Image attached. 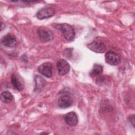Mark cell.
I'll return each mask as SVG.
<instances>
[{
    "label": "cell",
    "instance_id": "obj_1",
    "mask_svg": "<svg viewBox=\"0 0 135 135\" xmlns=\"http://www.w3.org/2000/svg\"><path fill=\"white\" fill-rule=\"evenodd\" d=\"M55 27L61 31L63 37L68 41H73L75 36L74 28L67 23H61L55 24Z\"/></svg>",
    "mask_w": 135,
    "mask_h": 135
},
{
    "label": "cell",
    "instance_id": "obj_2",
    "mask_svg": "<svg viewBox=\"0 0 135 135\" xmlns=\"http://www.w3.org/2000/svg\"><path fill=\"white\" fill-rule=\"evenodd\" d=\"M37 33L39 39L42 42H49L54 38V33L47 27H40L37 30Z\"/></svg>",
    "mask_w": 135,
    "mask_h": 135
},
{
    "label": "cell",
    "instance_id": "obj_3",
    "mask_svg": "<svg viewBox=\"0 0 135 135\" xmlns=\"http://www.w3.org/2000/svg\"><path fill=\"white\" fill-rule=\"evenodd\" d=\"M89 49L98 53H103L106 50L104 43L100 40H95L87 45Z\"/></svg>",
    "mask_w": 135,
    "mask_h": 135
},
{
    "label": "cell",
    "instance_id": "obj_4",
    "mask_svg": "<svg viewBox=\"0 0 135 135\" xmlns=\"http://www.w3.org/2000/svg\"><path fill=\"white\" fill-rule=\"evenodd\" d=\"M121 60L120 55L112 51H108L105 55V61L107 63L111 65H118Z\"/></svg>",
    "mask_w": 135,
    "mask_h": 135
},
{
    "label": "cell",
    "instance_id": "obj_5",
    "mask_svg": "<svg viewBox=\"0 0 135 135\" xmlns=\"http://www.w3.org/2000/svg\"><path fill=\"white\" fill-rule=\"evenodd\" d=\"M55 10L50 7H46L40 9L36 13V17L39 20L50 18L55 14Z\"/></svg>",
    "mask_w": 135,
    "mask_h": 135
},
{
    "label": "cell",
    "instance_id": "obj_6",
    "mask_svg": "<svg viewBox=\"0 0 135 135\" xmlns=\"http://www.w3.org/2000/svg\"><path fill=\"white\" fill-rule=\"evenodd\" d=\"M38 71L42 75L47 78H50L53 73L52 64L50 62L43 63L38 66Z\"/></svg>",
    "mask_w": 135,
    "mask_h": 135
},
{
    "label": "cell",
    "instance_id": "obj_7",
    "mask_svg": "<svg viewBox=\"0 0 135 135\" xmlns=\"http://www.w3.org/2000/svg\"><path fill=\"white\" fill-rule=\"evenodd\" d=\"M56 67L58 73L60 75L67 74L70 70V66L69 63L64 59H60L57 62Z\"/></svg>",
    "mask_w": 135,
    "mask_h": 135
},
{
    "label": "cell",
    "instance_id": "obj_8",
    "mask_svg": "<svg viewBox=\"0 0 135 135\" xmlns=\"http://www.w3.org/2000/svg\"><path fill=\"white\" fill-rule=\"evenodd\" d=\"M11 83L17 91H21L24 88V82L23 79L17 74H13L11 76Z\"/></svg>",
    "mask_w": 135,
    "mask_h": 135
},
{
    "label": "cell",
    "instance_id": "obj_9",
    "mask_svg": "<svg viewBox=\"0 0 135 135\" xmlns=\"http://www.w3.org/2000/svg\"><path fill=\"white\" fill-rule=\"evenodd\" d=\"M1 43L6 47H14L17 44V40L14 35L11 34H7L2 37Z\"/></svg>",
    "mask_w": 135,
    "mask_h": 135
},
{
    "label": "cell",
    "instance_id": "obj_10",
    "mask_svg": "<svg viewBox=\"0 0 135 135\" xmlns=\"http://www.w3.org/2000/svg\"><path fill=\"white\" fill-rule=\"evenodd\" d=\"M64 120L66 123L70 126L74 127L77 125L78 119L76 114L74 112H70L64 115Z\"/></svg>",
    "mask_w": 135,
    "mask_h": 135
},
{
    "label": "cell",
    "instance_id": "obj_11",
    "mask_svg": "<svg viewBox=\"0 0 135 135\" xmlns=\"http://www.w3.org/2000/svg\"><path fill=\"white\" fill-rule=\"evenodd\" d=\"M73 100L69 95H63L61 96L58 100V105L62 109L68 108L72 105Z\"/></svg>",
    "mask_w": 135,
    "mask_h": 135
},
{
    "label": "cell",
    "instance_id": "obj_12",
    "mask_svg": "<svg viewBox=\"0 0 135 135\" xmlns=\"http://www.w3.org/2000/svg\"><path fill=\"white\" fill-rule=\"evenodd\" d=\"M35 87L34 91L35 92H40L44 88L46 85V81L45 79L39 75H36L34 77Z\"/></svg>",
    "mask_w": 135,
    "mask_h": 135
},
{
    "label": "cell",
    "instance_id": "obj_13",
    "mask_svg": "<svg viewBox=\"0 0 135 135\" xmlns=\"http://www.w3.org/2000/svg\"><path fill=\"white\" fill-rule=\"evenodd\" d=\"M103 72V66L101 64L95 63L93 65V68L91 71L90 74L91 76H99Z\"/></svg>",
    "mask_w": 135,
    "mask_h": 135
},
{
    "label": "cell",
    "instance_id": "obj_14",
    "mask_svg": "<svg viewBox=\"0 0 135 135\" xmlns=\"http://www.w3.org/2000/svg\"><path fill=\"white\" fill-rule=\"evenodd\" d=\"M1 100L3 103H10L13 100V95L8 91H4L1 94Z\"/></svg>",
    "mask_w": 135,
    "mask_h": 135
},
{
    "label": "cell",
    "instance_id": "obj_15",
    "mask_svg": "<svg viewBox=\"0 0 135 135\" xmlns=\"http://www.w3.org/2000/svg\"><path fill=\"white\" fill-rule=\"evenodd\" d=\"M128 119L130 122H131L133 127H134V115L132 114L129 116Z\"/></svg>",
    "mask_w": 135,
    "mask_h": 135
},
{
    "label": "cell",
    "instance_id": "obj_16",
    "mask_svg": "<svg viewBox=\"0 0 135 135\" xmlns=\"http://www.w3.org/2000/svg\"><path fill=\"white\" fill-rule=\"evenodd\" d=\"M4 25V24H3V23L2 22H1V31H2L3 30V26Z\"/></svg>",
    "mask_w": 135,
    "mask_h": 135
}]
</instances>
